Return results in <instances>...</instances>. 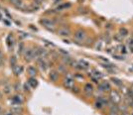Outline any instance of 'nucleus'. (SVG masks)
I'll use <instances>...</instances> for the list:
<instances>
[{
	"instance_id": "nucleus-1",
	"label": "nucleus",
	"mask_w": 133,
	"mask_h": 115,
	"mask_svg": "<svg viewBox=\"0 0 133 115\" xmlns=\"http://www.w3.org/2000/svg\"><path fill=\"white\" fill-rule=\"evenodd\" d=\"M40 23H41L44 27H46L48 30L54 31L53 29H51V28L55 27V22H54L53 20H51V19H49V18H43V19L40 20Z\"/></svg>"
},
{
	"instance_id": "nucleus-2",
	"label": "nucleus",
	"mask_w": 133,
	"mask_h": 115,
	"mask_svg": "<svg viewBox=\"0 0 133 115\" xmlns=\"http://www.w3.org/2000/svg\"><path fill=\"white\" fill-rule=\"evenodd\" d=\"M74 37H75L76 41H81V42H83V41H84V39H85V37H86V34H85V31H84V30H83V29H79V30H77V31L75 32Z\"/></svg>"
},
{
	"instance_id": "nucleus-3",
	"label": "nucleus",
	"mask_w": 133,
	"mask_h": 115,
	"mask_svg": "<svg viewBox=\"0 0 133 115\" xmlns=\"http://www.w3.org/2000/svg\"><path fill=\"white\" fill-rule=\"evenodd\" d=\"M24 60L27 63H30L32 60H34V49L28 48L24 52Z\"/></svg>"
},
{
	"instance_id": "nucleus-4",
	"label": "nucleus",
	"mask_w": 133,
	"mask_h": 115,
	"mask_svg": "<svg viewBox=\"0 0 133 115\" xmlns=\"http://www.w3.org/2000/svg\"><path fill=\"white\" fill-rule=\"evenodd\" d=\"M64 86L66 88H68V89H73V87L75 86V82H74V80H73V78L71 75H68L66 79H65Z\"/></svg>"
},
{
	"instance_id": "nucleus-5",
	"label": "nucleus",
	"mask_w": 133,
	"mask_h": 115,
	"mask_svg": "<svg viewBox=\"0 0 133 115\" xmlns=\"http://www.w3.org/2000/svg\"><path fill=\"white\" fill-rule=\"evenodd\" d=\"M49 79L52 82H57V81L59 80V71L56 69L51 70L49 73Z\"/></svg>"
},
{
	"instance_id": "nucleus-6",
	"label": "nucleus",
	"mask_w": 133,
	"mask_h": 115,
	"mask_svg": "<svg viewBox=\"0 0 133 115\" xmlns=\"http://www.w3.org/2000/svg\"><path fill=\"white\" fill-rule=\"evenodd\" d=\"M57 33H58L59 36H62V37H69V36L71 35V31H70L69 28L63 27V28H60V29L57 31Z\"/></svg>"
},
{
	"instance_id": "nucleus-7",
	"label": "nucleus",
	"mask_w": 133,
	"mask_h": 115,
	"mask_svg": "<svg viewBox=\"0 0 133 115\" xmlns=\"http://www.w3.org/2000/svg\"><path fill=\"white\" fill-rule=\"evenodd\" d=\"M36 62H37V65L39 66V67H40L43 71L46 70V68H47V66H48V64H47L42 58H38V59L36 60Z\"/></svg>"
},
{
	"instance_id": "nucleus-8",
	"label": "nucleus",
	"mask_w": 133,
	"mask_h": 115,
	"mask_svg": "<svg viewBox=\"0 0 133 115\" xmlns=\"http://www.w3.org/2000/svg\"><path fill=\"white\" fill-rule=\"evenodd\" d=\"M12 101L14 104H22L24 102V97L22 94H16L12 97Z\"/></svg>"
},
{
	"instance_id": "nucleus-9",
	"label": "nucleus",
	"mask_w": 133,
	"mask_h": 115,
	"mask_svg": "<svg viewBox=\"0 0 133 115\" xmlns=\"http://www.w3.org/2000/svg\"><path fill=\"white\" fill-rule=\"evenodd\" d=\"M98 88L100 91H106V90L108 91V90H110V84L107 82H102L101 83H99Z\"/></svg>"
},
{
	"instance_id": "nucleus-10",
	"label": "nucleus",
	"mask_w": 133,
	"mask_h": 115,
	"mask_svg": "<svg viewBox=\"0 0 133 115\" xmlns=\"http://www.w3.org/2000/svg\"><path fill=\"white\" fill-rule=\"evenodd\" d=\"M11 110L13 111V113H15L17 115L21 114L23 112V108H22V105L21 104H14L12 106V109Z\"/></svg>"
},
{
	"instance_id": "nucleus-11",
	"label": "nucleus",
	"mask_w": 133,
	"mask_h": 115,
	"mask_svg": "<svg viewBox=\"0 0 133 115\" xmlns=\"http://www.w3.org/2000/svg\"><path fill=\"white\" fill-rule=\"evenodd\" d=\"M37 51H38L39 57H40V58H42V59H44V58H47V57H48V55H49L48 51H47L46 49H44V48H42V47L38 48V49H37Z\"/></svg>"
},
{
	"instance_id": "nucleus-12",
	"label": "nucleus",
	"mask_w": 133,
	"mask_h": 115,
	"mask_svg": "<svg viewBox=\"0 0 133 115\" xmlns=\"http://www.w3.org/2000/svg\"><path fill=\"white\" fill-rule=\"evenodd\" d=\"M110 96H111L110 98L112 100V103H114V104H116V103H118L120 101V96H119V94L117 93L116 91H111Z\"/></svg>"
},
{
	"instance_id": "nucleus-13",
	"label": "nucleus",
	"mask_w": 133,
	"mask_h": 115,
	"mask_svg": "<svg viewBox=\"0 0 133 115\" xmlns=\"http://www.w3.org/2000/svg\"><path fill=\"white\" fill-rule=\"evenodd\" d=\"M27 72H28V74L30 75V78H35L36 74H37V68L33 66H28V68H27Z\"/></svg>"
},
{
	"instance_id": "nucleus-14",
	"label": "nucleus",
	"mask_w": 133,
	"mask_h": 115,
	"mask_svg": "<svg viewBox=\"0 0 133 115\" xmlns=\"http://www.w3.org/2000/svg\"><path fill=\"white\" fill-rule=\"evenodd\" d=\"M13 71H14V73H15V75H19V74H21L22 73V71H23V66H14L13 67Z\"/></svg>"
},
{
	"instance_id": "nucleus-15",
	"label": "nucleus",
	"mask_w": 133,
	"mask_h": 115,
	"mask_svg": "<svg viewBox=\"0 0 133 115\" xmlns=\"http://www.w3.org/2000/svg\"><path fill=\"white\" fill-rule=\"evenodd\" d=\"M13 45H14V38H13L12 35H9L7 37V46H8L9 49H12Z\"/></svg>"
},
{
	"instance_id": "nucleus-16",
	"label": "nucleus",
	"mask_w": 133,
	"mask_h": 115,
	"mask_svg": "<svg viewBox=\"0 0 133 115\" xmlns=\"http://www.w3.org/2000/svg\"><path fill=\"white\" fill-rule=\"evenodd\" d=\"M28 84H29L32 88H35V87H37V85H38V81H37L35 78H30V79L28 80Z\"/></svg>"
},
{
	"instance_id": "nucleus-17",
	"label": "nucleus",
	"mask_w": 133,
	"mask_h": 115,
	"mask_svg": "<svg viewBox=\"0 0 133 115\" xmlns=\"http://www.w3.org/2000/svg\"><path fill=\"white\" fill-rule=\"evenodd\" d=\"M84 91H85L87 94H90V93L93 91V87H92V85H91L90 83H86V84L84 85Z\"/></svg>"
},
{
	"instance_id": "nucleus-18",
	"label": "nucleus",
	"mask_w": 133,
	"mask_h": 115,
	"mask_svg": "<svg viewBox=\"0 0 133 115\" xmlns=\"http://www.w3.org/2000/svg\"><path fill=\"white\" fill-rule=\"evenodd\" d=\"M79 65L81 66V67H82V69H84V68H87V67H88V66H89V64H88L87 62H85L84 60H81V61L79 62Z\"/></svg>"
},
{
	"instance_id": "nucleus-19",
	"label": "nucleus",
	"mask_w": 133,
	"mask_h": 115,
	"mask_svg": "<svg viewBox=\"0 0 133 115\" xmlns=\"http://www.w3.org/2000/svg\"><path fill=\"white\" fill-rule=\"evenodd\" d=\"M11 85H9V84H6V85H4V87H3V92L5 93V94H9V93H11Z\"/></svg>"
},
{
	"instance_id": "nucleus-20",
	"label": "nucleus",
	"mask_w": 133,
	"mask_h": 115,
	"mask_svg": "<svg viewBox=\"0 0 133 115\" xmlns=\"http://www.w3.org/2000/svg\"><path fill=\"white\" fill-rule=\"evenodd\" d=\"M16 65H17V58L15 56H11L10 57V66L13 67V66H16Z\"/></svg>"
},
{
	"instance_id": "nucleus-21",
	"label": "nucleus",
	"mask_w": 133,
	"mask_h": 115,
	"mask_svg": "<svg viewBox=\"0 0 133 115\" xmlns=\"http://www.w3.org/2000/svg\"><path fill=\"white\" fill-rule=\"evenodd\" d=\"M119 34L122 36V37H125L128 35V30L126 28H120L119 29Z\"/></svg>"
},
{
	"instance_id": "nucleus-22",
	"label": "nucleus",
	"mask_w": 133,
	"mask_h": 115,
	"mask_svg": "<svg viewBox=\"0 0 133 115\" xmlns=\"http://www.w3.org/2000/svg\"><path fill=\"white\" fill-rule=\"evenodd\" d=\"M24 49H25L24 43H23V42H20L19 45H18V53H19V54H22V53L24 52Z\"/></svg>"
},
{
	"instance_id": "nucleus-23",
	"label": "nucleus",
	"mask_w": 133,
	"mask_h": 115,
	"mask_svg": "<svg viewBox=\"0 0 133 115\" xmlns=\"http://www.w3.org/2000/svg\"><path fill=\"white\" fill-rule=\"evenodd\" d=\"M94 107L95 108H97V109H101L102 107H103V104H102V102L99 101V100H97L96 99V101L94 102Z\"/></svg>"
},
{
	"instance_id": "nucleus-24",
	"label": "nucleus",
	"mask_w": 133,
	"mask_h": 115,
	"mask_svg": "<svg viewBox=\"0 0 133 115\" xmlns=\"http://www.w3.org/2000/svg\"><path fill=\"white\" fill-rule=\"evenodd\" d=\"M113 38H114V40H115L116 42H122V40H123V37H122L119 33L115 34Z\"/></svg>"
},
{
	"instance_id": "nucleus-25",
	"label": "nucleus",
	"mask_w": 133,
	"mask_h": 115,
	"mask_svg": "<svg viewBox=\"0 0 133 115\" xmlns=\"http://www.w3.org/2000/svg\"><path fill=\"white\" fill-rule=\"evenodd\" d=\"M62 60H63V62H64L66 65H70V64H71V62L73 61V60H72L70 57H66H66H64Z\"/></svg>"
},
{
	"instance_id": "nucleus-26",
	"label": "nucleus",
	"mask_w": 133,
	"mask_h": 115,
	"mask_svg": "<svg viewBox=\"0 0 133 115\" xmlns=\"http://www.w3.org/2000/svg\"><path fill=\"white\" fill-rule=\"evenodd\" d=\"M111 81L113 82V83H115L116 85L118 86H120V85H122V82H120V80H118V79H115V78H112L111 79Z\"/></svg>"
},
{
	"instance_id": "nucleus-27",
	"label": "nucleus",
	"mask_w": 133,
	"mask_h": 115,
	"mask_svg": "<svg viewBox=\"0 0 133 115\" xmlns=\"http://www.w3.org/2000/svg\"><path fill=\"white\" fill-rule=\"evenodd\" d=\"M23 89H24V91H26V92H30L29 84H28V83H24V85H23Z\"/></svg>"
},
{
	"instance_id": "nucleus-28",
	"label": "nucleus",
	"mask_w": 133,
	"mask_h": 115,
	"mask_svg": "<svg viewBox=\"0 0 133 115\" xmlns=\"http://www.w3.org/2000/svg\"><path fill=\"white\" fill-rule=\"evenodd\" d=\"M101 66H103V67H105V68H107V69L114 67V66H113V65H111V64H109V65H106V64H101Z\"/></svg>"
},
{
	"instance_id": "nucleus-29",
	"label": "nucleus",
	"mask_w": 133,
	"mask_h": 115,
	"mask_svg": "<svg viewBox=\"0 0 133 115\" xmlns=\"http://www.w3.org/2000/svg\"><path fill=\"white\" fill-rule=\"evenodd\" d=\"M71 5L70 4H63V5H61V6H59L58 7V10H62V9H64V8H68V7H70Z\"/></svg>"
},
{
	"instance_id": "nucleus-30",
	"label": "nucleus",
	"mask_w": 133,
	"mask_h": 115,
	"mask_svg": "<svg viewBox=\"0 0 133 115\" xmlns=\"http://www.w3.org/2000/svg\"><path fill=\"white\" fill-rule=\"evenodd\" d=\"M118 49L120 52H123V53H125L126 51H125V47L123 46V45H120V46H118Z\"/></svg>"
},
{
	"instance_id": "nucleus-31",
	"label": "nucleus",
	"mask_w": 133,
	"mask_h": 115,
	"mask_svg": "<svg viewBox=\"0 0 133 115\" xmlns=\"http://www.w3.org/2000/svg\"><path fill=\"white\" fill-rule=\"evenodd\" d=\"M14 88H15V90H20V83H16L15 84V86H14Z\"/></svg>"
},
{
	"instance_id": "nucleus-32",
	"label": "nucleus",
	"mask_w": 133,
	"mask_h": 115,
	"mask_svg": "<svg viewBox=\"0 0 133 115\" xmlns=\"http://www.w3.org/2000/svg\"><path fill=\"white\" fill-rule=\"evenodd\" d=\"M79 91H80V89H79L78 87H75V86L73 87V92H74V93H75V92H76V93H78Z\"/></svg>"
},
{
	"instance_id": "nucleus-33",
	"label": "nucleus",
	"mask_w": 133,
	"mask_h": 115,
	"mask_svg": "<svg viewBox=\"0 0 133 115\" xmlns=\"http://www.w3.org/2000/svg\"><path fill=\"white\" fill-rule=\"evenodd\" d=\"M99 60L102 61V62H104V63H108V60L107 59H104L103 57H99Z\"/></svg>"
},
{
	"instance_id": "nucleus-34",
	"label": "nucleus",
	"mask_w": 133,
	"mask_h": 115,
	"mask_svg": "<svg viewBox=\"0 0 133 115\" xmlns=\"http://www.w3.org/2000/svg\"><path fill=\"white\" fill-rule=\"evenodd\" d=\"M4 115H14V113H13V111H12V110H10V111H7V112H5V113H4Z\"/></svg>"
},
{
	"instance_id": "nucleus-35",
	"label": "nucleus",
	"mask_w": 133,
	"mask_h": 115,
	"mask_svg": "<svg viewBox=\"0 0 133 115\" xmlns=\"http://www.w3.org/2000/svg\"><path fill=\"white\" fill-rule=\"evenodd\" d=\"M108 115H118V113H116V112H113V111H109Z\"/></svg>"
},
{
	"instance_id": "nucleus-36",
	"label": "nucleus",
	"mask_w": 133,
	"mask_h": 115,
	"mask_svg": "<svg viewBox=\"0 0 133 115\" xmlns=\"http://www.w3.org/2000/svg\"><path fill=\"white\" fill-rule=\"evenodd\" d=\"M3 22H4V23H5L7 26H10V23H9L8 21H6V20H3Z\"/></svg>"
},
{
	"instance_id": "nucleus-37",
	"label": "nucleus",
	"mask_w": 133,
	"mask_h": 115,
	"mask_svg": "<svg viewBox=\"0 0 133 115\" xmlns=\"http://www.w3.org/2000/svg\"><path fill=\"white\" fill-rule=\"evenodd\" d=\"M121 115H129V114L127 113V111H122V113H121Z\"/></svg>"
},
{
	"instance_id": "nucleus-38",
	"label": "nucleus",
	"mask_w": 133,
	"mask_h": 115,
	"mask_svg": "<svg viewBox=\"0 0 133 115\" xmlns=\"http://www.w3.org/2000/svg\"><path fill=\"white\" fill-rule=\"evenodd\" d=\"M105 27H106V28H108V29H110V28H111V24H107Z\"/></svg>"
},
{
	"instance_id": "nucleus-39",
	"label": "nucleus",
	"mask_w": 133,
	"mask_h": 115,
	"mask_svg": "<svg viewBox=\"0 0 133 115\" xmlns=\"http://www.w3.org/2000/svg\"><path fill=\"white\" fill-rule=\"evenodd\" d=\"M2 58H3V54H2V52L0 51V61L2 60Z\"/></svg>"
},
{
	"instance_id": "nucleus-40",
	"label": "nucleus",
	"mask_w": 133,
	"mask_h": 115,
	"mask_svg": "<svg viewBox=\"0 0 133 115\" xmlns=\"http://www.w3.org/2000/svg\"><path fill=\"white\" fill-rule=\"evenodd\" d=\"M60 70H64V66L63 65L60 66Z\"/></svg>"
},
{
	"instance_id": "nucleus-41",
	"label": "nucleus",
	"mask_w": 133,
	"mask_h": 115,
	"mask_svg": "<svg viewBox=\"0 0 133 115\" xmlns=\"http://www.w3.org/2000/svg\"><path fill=\"white\" fill-rule=\"evenodd\" d=\"M1 97H2V93L0 92V98H1Z\"/></svg>"
},
{
	"instance_id": "nucleus-42",
	"label": "nucleus",
	"mask_w": 133,
	"mask_h": 115,
	"mask_svg": "<svg viewBox=\"0 0 133 115\" xmlns=\"http://www.w3.org/2000/svg\"><path fill=\"white\" fill-rule=\"evenodd\" d=\"M1 64H2V62H1V61H0V66H1Z\"/></svg>"
},
{
	"instance_id": "nucleus-43",
	"label": "nucleus",
	"mask_w": 133,
	"mask_h": 115,
	"mask_svg": "<svg viewBox=\"0 0 133 115\" xmlns=\"http://www.w3.org/2000/svg\"><path fill=\"white\" fill-rule=\"evenodd\" d=\"M132 115H133V114H132Z\"/></svg>"
}]
</instances>
